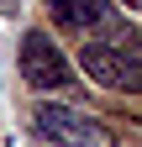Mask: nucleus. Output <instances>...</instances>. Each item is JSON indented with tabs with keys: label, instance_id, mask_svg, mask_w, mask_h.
I'll list each match as a JSON object with an SVG mask.
<instances>
[{
	"label": "nucleus",
	"instance_id": "f257e3e1",
	"mask_svg": "<svg viewBox=\"0 0 142 147\" xmlns=\"http://www.w3.org/2000/svg\"><path fill=\"white\" fill-rule=\"evenodd\" d=\"M32 131L42 142H53V147H116V131L105 121L84 116L74 105H53V100H42L32 110Z\"/></svg>",
	"mask_w": 142,
	"mask_h": 147
},
{
	"label": "nucleus",
	"instance_id": "f03ea898",
	"mask_svg": "<svg viewBox=\"0 0 142 147\" xmlns=\"http://www.w3.org/2000/svg\"><path fill=\"white\" fill-rule=\"evenodd\" d=\"M79 68L90 74L100 89H121V95H142V53L116 47V42H84Z\"/></svg>",
	"mask_w": 142,
	"mask_h": 147
},
{
	"label": "nucleus",
	"instance_id": "7ed1b4c3",
	"mask_svg": "<svg viewBox=\"0 0 142 147\" xmlns=\"http://www.w3.org/2000/svg\"><path fill=\"white\" fill-rule=\"evenodd\" d=\"M21 79L32 89H63V84H74L68 79V58L58 53V42H53L47 32H26L21 37Z\"/></svg>",
	"mask_w": 142,
	"mask_h": 147
},
{
	"label": "nucleus",
	"instance_id": "20e7f679",
	"mask_svg": "<svg viewBox=\"0 0 142 147\" xmlns=\"http://www.w3.org/2000/svg\"><path fill=\"white\" fill-rule=\"evenodd\" d=\"M47 16L63 32H100V26H111L121 42H126V32H121L116 16H111V0H47Z\"/></svg>",
	"mask_w": 142,
	"mask_h": 147
},
{
	"label": "nucleus",
	"instance_id": "39448f33",
	"mask_svg": "<svg viewBox=\"0 0 142 147\" xmlns=\"http://www.w3.org/2000/svg\"><path fill=\"white\" fill-rule=\"evenodd\" d=\"M126 5H132V11H142V0H126Z\"/></svg>",
	"mask_w": 142,
	"mask_h": 147
}]
</instances>
